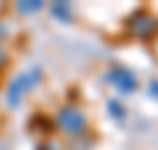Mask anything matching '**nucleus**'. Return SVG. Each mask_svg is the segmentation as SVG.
I'll list each match as a JSON object with an SVG mask.
<instances>
[{"label":"nucleus","instance_id":"nucleus-1","mask_svg":"<svg viewBox=\"0 0 158 150\" xmlns=\"http://www.w3.org/2000/svg\"><path fill=\"white\" fill-rule=\"evenodd\" d=\"M130 33L137 35V38H144V40L151 38L153 33H156V19H153L149 12H142V10H139L130 19Z\"/></svg>","mask_w":158,"mask_h":150},{"label":"nucleus","instance_id":"nucleus-2","mask_svg":"<svg viewBox=\"0 0 158 150\" xmlns=\"http://www.w3.org/2000/svg\"><path fill=\"white\" fill-rule=\"evenodd\" d=\"M57 122H59V127L64 131H69V134H78V131L85 129V117H83L80 110H76V108H64V110L57 115Z\"/></svg>","mask_w":158,"mask_h":150},{"label":"nucleus","instance_id":"nucleus-3","mask_svg":"<svg viewBox=\"0 0 158 150\" xmlns=\"http://www.w3.org/2000/svg\"><path fill=\"white\" fill-rule=\"evenodd\" d=\"M109 82H111L118 91H123V94H130V91L137 89L135 75H132L127 68H123V66H118V68H113V71L109 73Z\"/></svg>","mask_w":158,"mask_h":150},{"label":"nucleus","instance_id":"nucleus-4","mask_svg":"<svg viewBox=\"0 0 158 150\" xmlns=\"http://www.w3.org/2000/svg\"><path fill=\"white\" fill-rule=\"evenodd\" d=\"M35 82H38V73L35 71L26 73V75H19V78L12 82V87H10V103H17V101L21 98V94H24L26 89H31Z\"/></svg>","mask_w":158,"mask_h":150},{"label":"nucleus","instance_id":"nucleus-5","mask_svg":"<svg viewBox=\"0 0 158 150\" xmlns=\"http://www.w3.org/2000/svg\"><path fill=\"white\" fill-rule=\"evenodd\" d=\"M109 110H113V113H118V115H116V117H123V115H125V110H123V106H120L118 101H111V103H109Z\"/></svg>","mask_w":158,"mask_h":150},{"label":"nucleus","instance_id":"nucleus-6","mask_svg":"<svg viewBox=\"0 0 158 150\" xmlns=\"http://www.w3.org/2000/svg\"><path fill=\"white\" fill-rule=\"evenodd\" d=\"M19 7H21V10H24V12H31V10H38L40 5H38V2H35V5H19Z\"/></svg>","mask_w":158,"mask_h":150},{"label":"nucleus","instance_id":"nucleus-7","mask_svg":"<svg viewBox=\"0 0 158 150\" xmlns=\"http://www.w3.org/2000/svg\"><path fill=\"white\" fill-rule=\"evenodd\" d=\"M149 89H151L153 94H156V98H158V80H153L151 85H149Z\"/></svg>","mask_w":158,"mask_h":150},{"label":"nucleus","instance_id":"nucleus-8","mask_svg":"<svg viewBox=\"0 0 158 150\" xmlns=\"http://www.w3.org/2000/svg\"><path fill=\"white\" fill-rule=\"evenodd\" d=\"M2 61H5V54H2V52H0V63H2Z\"/></svg>","mask_w":158,"mask_h":150},{"label":"nucleus","instance_id":"nucleus-9","mask_svg":"<svg viewBox=\"0 0 158 150\" xmlns=\"http://www.w3.org/2000/svg\"><path fill=\"white\" fill-rule=\"evenodd\" d=\"M2 35H5V28H2V26H0V38H2Z\"/></svg>","mask_w":158,"mask_h":150}]
</instances>
